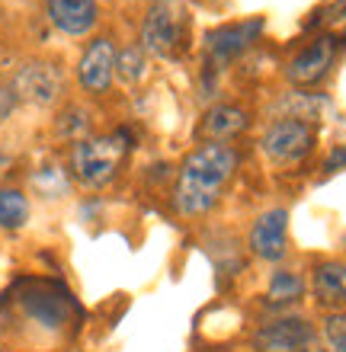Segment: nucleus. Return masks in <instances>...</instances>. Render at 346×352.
Masks as SVG:
<instances>
[{
    "label": "nucleus",
    "instance_id": "nucleus-1",
    "mask_svg": "<svg viewBox=\"0 0 346 352\" xmlns=\"http://www.w3.org/2000/svg\"><path fill=\"white\" fill-rule=\"evenodd\" d=\"M237 167V154L221 141H206L199 144L180 167V179H177V212L186 218L206 214L208 208H215V202L225 192L228 179L234 176Z\"/></svg>",
    "mask_w": 346,
    "mask_h": 352
},
{
    "label": "nucleus",
    "instance_id": "nucleus-2",
    "mask_svg": "<svg viewBox=\"0 0 346 352\" xmlns=\"http://www.w3.org/2000/svg\"><path fill=\"white\" fill-rule=\"evenodd\" d=\"M129 138L116 131V135H100V138H80L71 154V167L74 176L90 189H100L116 176L119 164L125 160Z\"/></svg>",
    "mask_w": 346,
    "mask_h": 352
},
{
    "label": "nucleus",
    "instance_id": "nucleus-3",
    "mask_svg": "<svg viewBox=\"0 0 346 352\" xmlns=\"http://www.w3.org/2000/svg\"><path fill=\"white\" fill-rule=\"evenodd\" d=\"M260 148L270 164L289 167V164H299V160H305L311 154V148H314V129L305 119H299V116H289V119L272 122L270 129L263 131Z\"/></svg>",
    "mask_w": 346,
    "mask_h": 352
},
{
    "label": "nucleus",
    "instance_id": "nucleus-4",
    "mask_svg": "<svg viewBox=\"0 0 346 352\" xmlns=\"http://www.w3.org/2000/svg\"><path fill=\"white\" fill-rule=\"evenodd\" d=\"M183 38V16L173 0H154L141 23V48L158 58H170Z\"/></svg>",
    "mask_w": 346,
    "mask_h": 352
},
{
    "label": "nucleus",
    "instance_id": "nucleus-5",
    "mask_svg": "<svg viewBox=\"0 0 346 352\" xmlns=\"http://www.w3.org/2000/svg\"><path fill=\"white\" fill-rule=\"evenodd\" d=\"M13 93L17 100L36 102V106H52L61 96V71L48 61H29L13 74Z\"/></svg>",
    "mask_w": 346,
    "mask_h": 352
},
{
    "label": "nucleus",
    "instance_id": "nucleus-6",
    "mask_svg": "<svg viewBox=\"0 0 346 352\" xmlns=\"http://www.w3.org/2000/svg\"><path fill=\"white\" fill-rule=\"evenodd\" d=\"M314 340V327L305 317H279L263 324L253 336L257 352H301Z\"/></svg>",
    "mask_w": 346,
    "mask_h": 352
},
{
    "label": "nucleus",
    "instance_id": "nucleus-7",
    "mask_svg": "<svg viewBox=\"0 0 346 352\" xmlns=\"http://www.w3.org/2000/svg\"><path fill=\"white\" fill-rule=\"evenodd\" d=\"M285 243H289V212L285 208H270L253 221L250 253L257 260L279 263L285 256Z\"/></svg>",
    "mask_w": 346,
    "mask_h": 352
},
{
    "label": "nucleus",
    "instance_id": "nucleus-8",
    "mask_svg": "<svg viewBox=\"0 0 346 352\" xmlns=\"http://www.w3.org/2000/svg\"><path fill=\"white\" fill-rule=\"evenodd\" d=\"M334 58H337V38L321 36L292 58L289 67H285V77L295 87H311V84H318V80H324V74L334 65Z\"/></svg>",
    "mask_w": 346,
    "mask_h": 352
},
{
    "label": "nucleus",
    "instance_id": "nucleus-9",
    "mask_svg": "<svg viewBox=\"0 0 346 352\" xmlns=\"http://www.w3.org/2000/svg\"><path fill=\"white\" fill-rule=\"evenodd\" d=\"M116 45L113 38H94L77 65V80L87 93H106L116 77Z\"/></svg>",
    "mask_w": 346,
    "mask_h": 352
},
{
    "label": "nucleus",
    "instance_id": "nucleus-10",
    "mask_svg": "<svg viewBox=\"0 0 346 352\" xmlns=\"http://www.w3.org/2000/svg\"><path fill=\"white\" fill-rule=\"evenodd\" d=\"M263 29V19H250V23H234V26H221V29H212L206 36V48H208V61L212 65H228L234 61L237 55H244L250 42L260 36Z\"/></svg>",
    "mask_w": 346,
    "mask_h": 352
},
{
    "label": "nucleus",
    "instance_id": "nucleus-11",
    "mask_svg": "<svg viewBox=\"0 0 346 352\" xmlns=\"http://www.w3.org/2000/svg\"><path fill=\"white\" fill-rule=\"evenodd\" d=\"M48 19L65 36H87L96 23V0H48Z\"/></svg>",
    "mask_w": 346,
    "mask_h": 352
},
{
    "label": "nucleus",
    "instance_id": "nucleus-12",
    "mask_svg": "<svg viewBox=\"0 0 346 352\" xmlns=\"http://www.w3.org/2000/svg\"><path fill=\"white\" fill-rule=\"evenodd\" d=\"M311 295L321 307L346 311V263H321L311 276Z\"/></svg>",
    "mask_w": 346,
    "mask_h": 352
},
{
    "label": "nucleus",
    "instance_id": "nucleus-13",
    "mask_svg": "<svg viewBox=\"0 0 346 352\" xmlns=\"http://www.w3.org/2000/svg\"><path fill=\"white\" fill-rule=\"evenodd\" d=\"M247 129V112L237 109V106H212L206 112V119H202V138L208 141H221L225 144L228 138L234 135H241Z\"/></svg>",
    "mask_w": 346,
    "mask_h": 352
},
{
    "label": "nucleus",
    "instance_id": "nucleus-14",
    "mask_svg": "<svg viewBox=\"0 0 346 352\" xmlns=\"http://www.w3.org/2000/svg\"><path fill=\"white\" fill-rule=\"evenodd\" d=\"M301 292H305V278L299 272H292V269H276L270 278V288H266V298H270L272 305H292V301H299Z\"/></svg>",
    "mask_w": 346,
    "mask_h": 352
},
{
    "label": "nucleus",
    "instance_id": "nucleus-15",
    "mask_svg": "<svg viewBox=\"0 0 346 352\" xmlns=\"http://www.w3.org/2000/svg\"><path fill=\"white\" fill-rule=\"evenodd\" d=\"M29 218V202L19 189H0V228L17 231Z\"/></svg>",
    "mask_w": 346,
    "mask_h": 352
},
{
    "label": "nucleus",
    "instance_id": "nucleus-16",
    "mask_svg": "<svg viewBox=\"0 0 346 352\" xmlns=\"http://www.w3.org/2000/svg\"><path fill=\"white\" fill-rule=\"evenodd\" d=\"M32 189L42 192L45 199H58V195L67 192V176L61 167H42L36 176H32Z\"/></svg>",
    "mask_w": 346,
    "mask_h": 352
},
{
    "label": "nucleus",
    "instance_id": "nucleus-17",
    "mask_svg": "<svg viewBox=\"0 0 346 352\" xmlns=\"http://www.w3.org/2000/svg\"><path fill=\"white\" fill-rule=\"evenodd\" d=\"M144 48H125V52H119L116 55V71H119L122 80H129V84H135V80H141L144 77Z\"/></svg>",
    "mask_w": 346,
    "mask_h": 352
},
{
    "label": "nucleus",
    "instance_id": "nucleus-18",
    "mask_svg": "<svg viewBox=\"0 0 346 352\" xmlns=\"http://www.w3.org/2000/svg\"><path fill=\"white\" fill-rule=\"evenodd\" d=\"M324 340L337 352H346V311H334L324 320Z\"/></svg>",
    "mask_w": 346,
    "mask_h": 352
},
{
    "label": "nucleus",
    "instance_id": "nucleus-19",
    "mask_svg": "<svg viewBox=\"0 0 346 352\" xmlns=\"http://www.w3.org/2000/svg\"><path fill=\"white\" fill-rule=\"evenodd\" d=\"M17 93H13V87H3L0 84V125L13 116V109H17Z\"/></svg>",
    "mask_w": 346,
    "mask_h": 352
},
{
    "label": "nucleus",
    "instance_id": "nucleus-20",
    "mask_svg": "<svg viewBox=\"0 0 346 352\" xmlns=\"http://www.w3.org/2000/svg\"><path fill=\"white\" fill-rule=\"evenodd\" d=\"M301 352H337V349H334V346H330L324 336H314V340H311V343L305 346Z\"/></svg>",
    "mask_w": 346,
    "mask_h": 352
},
{
    "label": "nucleus",
    "instance_id": "nucleus-21",
    "mask_svg": "<svg viewBox=\"0 0 346 352\" xmlns=\"http://www.w3.org/2000/svg\"><path fill=\"white\" fill-rule=\"evenodd\" d=\"M343 164H346V148L334 151V154H330V160H327V167H330V170H340Z\"/></svg>",
    "mask_w": 346,
    "mask_h": 352
}]
</instances>
